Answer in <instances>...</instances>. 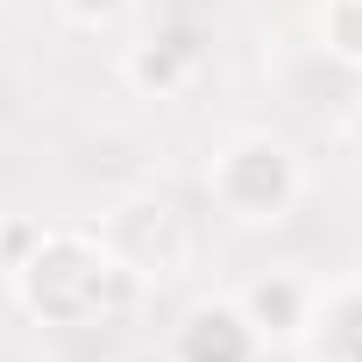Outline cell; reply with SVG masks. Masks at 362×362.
<instances>
[{
  "instance_id": "cell-6",
  "label": "cell",
  "mask_w": 362,
  "mask_h": 362,
  "mask_svg": "<svg viewBox=\"0 0 362 362\" xmlns=\"http://www.w3.org/2000/svg\"><path fill=\"white\" fill-rule=\"evenodd\" d=\"M170 362H263V341L235 298H199L170 327Z\"/></svg>"
},
{
  "instance_id": "cell-9",
  "label": "cell",
  "mask_w": 362,
  "mask_h": 362,
  "mask_svg": "<svg viewBox=\"0 0 362 362\" xmlns=\"http://www.w3.org/2000/svg\"><path fill=\"white\" fill-rule=\"evenodd\" d=\"M57 8H64V22H71V29L107 36V29H121V22L135 15V0H57Z\"/></svg>"
},
{
  "instance_id": "cell-8",
  "label": "cell",
  "mask_w": 362,
  "mask_h": 362,
  "mask_svg": "<svg viewBox=\"0 0 362 362\" xmlns=\"http://www.w3.org/2000/svg\"><path fill=\"white\" fill-rule=\"evenodd\" d=\"M313 36L334 64L362 71V0H313Z\"/></svg>"
},
{
  "instance_id": "cell-1",
  "label": "cell",
  "mask_w": 362,
  "mask_h": 362,
  "mask_svg": "<svg viewBox=\"0 0 362 362\" xmlns=\"http://www.w3.org/2000/svg\"><path fill=\"white\" fill-rule=\"evenodd\" d=\"M8 284L22 298L29 320L43 327H107L135 305L142 277L114 256L107 235H86V228H43L8 256Z\"/></svg>"
},
{
  "instance_id": "cell-2",
  "label": "cell",
  "mask_w": 362,
  "mask_h": 362,
  "mask_svg": "<svg viewBox=\"0 0 362 362\" xmlns=\"http://www.w3.org/2000/svg\"><path fill=\"white\" fill-rule=\"evenodd\" d=\"M206 199H214V214H228L235 228H277V221H291L298 199H305V163H298V149H291L284 135H270V128H235V135L214 149V163H206Z\"/></svg>"
},
{
  "instance_id": "cell-4",
  "label": "cell",
  "mask_w": 362,
  "mask_h": 362,
  "mask_svg": "<svg viewBox=\"0 0 362 362\" xmlns=\"http://www.w3.org/2000/svg\"><path fill=\"white\" fill-rule=\"evenodd\" d=\"M114 228H142L149 249L128 256L135 277H185L199 263V214H185L170 192H142V199H121L114 206Z\"/></svg>"
},
{
  "instance_id": "cell-3",
  "label": "cell",
  "mask_w": 362,
  "mask_h": 362,
  "mask_svg": "<svg viewBox=\"0 0 362 362\" xmlns=\"http://www.w3.org/2000/svg\"><path fill=\"white\" fill-rule=\"evenodd\" d=\"M206 64H214V50H206V29L199 22H163L142 43H128V57H121L128 86L149 93V100H185L206 78Z\"/></svg>"
},
{
  "instance_id": "cell-7",
  "label": "cell",
  "mask_w": 362,
  "mask_h": 362,
  "mask_svg": "<svg viewBox=\"0 0 362 362\" xmlns=\"http://www.w3.org/2000/svg\"><path fill=\"white\" fill-rule=\"evenodd\" d=\"M313 355L320 362H362V284H334L313 298Z\"/></svg>"
},
{
  "instance_id": "cell-5",
  "label": "cell",
  "mask_w": 362,
  "mask_h": 362,
  "mask_svg": "<svg viewBox=\"0 0 362 362\" xmlns=\"http://www.w3.org/2000/svg\"><path fill=\"white\" fill-rule=\"evenodd\" d=\"M313 298H320V284L298 277V270H256V277L235 291V305H242V320L256 327L263 348H291V341H305Z\"/></svg>"
}]
</instances>
